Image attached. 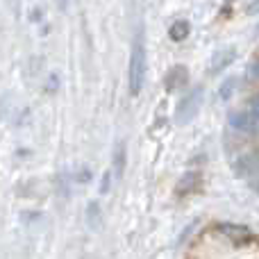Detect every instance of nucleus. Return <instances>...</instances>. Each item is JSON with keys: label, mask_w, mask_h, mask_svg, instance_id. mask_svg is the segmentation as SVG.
Returning <instances> with one entry per match:
<instances>
[{"label": "nucleus", "mask_w": 259, "mask_h": 259, "mask_svg": "<svg viewBox=\"0 0 259 259\" xmlns=\"http://www.w3.org/2000/svg\"><path fill=\"white\" fill-rule=\"evenodd\" d=\"M200 96H202L200 89H198V91H191V94H189L187 98H184L182 103L178 105V121H180V123L191 121V118L198 114V107H200Z\"/></svg>", "instance_id": "obj_2"}, {"label": "nucleus", "mask_w": 259, "mask_h": 259, "mask_svg": "<svg viewBox=\"0 0 259 259\" xmlns=\"http://www.w3.org/2000/svg\"><path fill=\"white\" fill-rule=\"evenodd\" d=\"M57 3H59V7H62V9L66 7V0H57Z\"/></svg>", "instance_id": "obj_6"}, {"label": "nucleus", "mask_w": 259, "mask_h": 259, "mask_svg": "<svg viewBox=\"0 0 259 259\" xmlns=\"http://www.w3.org/2000/svg\"><path fill=\"white\" fill-rule=\"evenodd\" d=\"M232 59H234V50H230V48L219 50V53L211 57V71H221V68H225Z\"/></svg>", "instance_id": "obj_3"}, {"label": "nucleus", "mask_w": 259, "mask_h": 259, "mask_svg": "<svg viewBox=\"0 0 259 259\" xmlns=\"http://www.w3.org/2000/svg\"><path fill=\"white\" fill-rule=\"evenodd\" d=\"M168 89H175V87H182L184 82H187V68L184 66H175L173 71H170V75H168Z\"/></svg>", "instance_id": "obj_5"}, {"label": "nucleus", "mask_w": 259, "mask_h": 259, "mask_svg": "<svg viewBox=\"0 0 259 259\" xmlns=\"http://www.w3.org/2000/svg\"><path fill=\"white\" fill-rule=\"evenodd\" d=\"M143 75H146V50H143L141 36H137L132 46V57H130V91L134 96L141 91Z\"/></svg>", "instance_id": "obj_1"}, {"label": "nucleus", "mask_w": 259, "mask_h": 259, "mask_svg": "<svg viewBox=\"0 0 259 259\" xmlns=\"http://www.w3.org/2000/svg\"><path fill=\"white\" fill-rule=\"evenodd\" d=\"M170 39L173 41H184L189 36V23L187 21H175L173 25H170Z\"/></svg>", "instance_id": "obj_4"}]
</instances>
